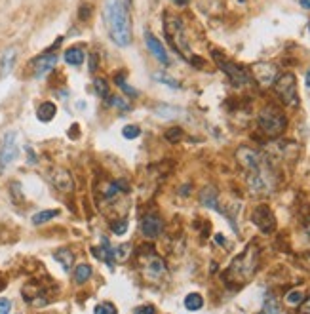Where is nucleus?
Returning <instances> with one entry per match:
<instances>
[{"label":"nucleus","mask_w":310,"mask_h":314,"mask_svg":"<svg viewBox=\"0 0 310 314\" xmlns=\"http://www.w3.org/2000/svg\"><path fill=\"white\" fill-rule=\"evenodd\" d=\"M103 18L112 42H116L118 46H128L132 42V27L126 4L122 0H105Z\"/></svg>","instance_id":"f257e3e1"},{"label":"nucleus","mask_w":310,"mask_h":314,"mask_svg":"<svg viewBox=\"0 0 310 314\" xmlns=\"http://www.w3.org/2000/svg\"><path fill=\"white\" fill-rule=\"evenodd\" d=\"M259 269V247L255 244H249L244 253H240L234 261L230 263V267L224 272L226 284L232 286H242L245 282H249L251 276L257 272Z\"/></svg>","instance_id":"f03ea898"},{"label":"nucleus","mask_w":310,"mask_h":314,"mask_svg":"<svg viewBox=\"0 0 310 314\" xmlns=\"http://www.w3.org/2000/svg\"><path fill=\"white\" fill-rule=\"evenodd\" d=\"M164 33H166V38L168 42L172 44V48L175 52L179 53L183 59L187 61H192V52H190L189 46V38L185 35V27H183V21L175 16H166V21H164Z\"/></svg>","instance_id":"7ed1b4c3"},{"label":"nucleus","mask_w":310,"mask_h":314,"mask_svg":"<svg viewBox=\"0 0 310 314\" xmlns=\"http://www.w3.org/2000/svg\"><path fill=\"white\" fill-rule=\"evenodd\" d=\"M143 251H139V265H141V272L145 280L158 284V282H164L168 278V267L162 257H158L153 247H141Z\"/></svg>","instance_id":"20e7f679"},{"label":"nucleus","mask_w":310,"mask_h":314,"mask_svg":"<svg viewBox=\"0 0 310 314\" xmlns=\"http://www.w3.org/2000/svg\"><path fill=\"white\" fill-rule=\"evenodd\" d=\"M245 181H247L249 191L255 192V194H266V192L272 191L276 185L274 172L270 170L266 160H263L259 166L251 168V170H245Z\"/></svg>","instance_id":"39448f33"},{"label":"nucleus","mask_w":310,"mask_h":314,"mask_svg":"<svg viewBox=\"0 0 310 314\" xmlns=\"http://www.w3.org/2000/svg\"><path fill=\"white\" fill-rule=\"evenodd\" d=\"M257 122H259L261 132H263L265 135H268V137H278V135L284 134L288 120H286V116L282 114L280 109H276V107H265V109L259 112Z\"/></svg>","instance_id":"423d86ee"},{"label":"nucleus","mask_w":310,"mask_h":314,"mask_svg":"<svg viewBox=\"0 0 310 314\" xmlns=\"http://www.w3.org/2000/svg\"><path fill=\"white\" fill-rule=\"evenodd\" d=\"M274 91L278 97L282 99V103L288 107H297L299 105V91H297V80L293 72H284L282 76H278L274 82Z\"/></svg>","instance_id":"0eeeda50"},{"label":"nucleus","mask_w":310,"mask_h":314,"mask_svg":"<svg viewBox=\"0 0 310 314\" xmlns=\"http://www.w3.org/2000/svg\"><path fill=\"white\" fill-rule=\"evenodd\" d=\"M213 57H215V61H217V65H219V69L223 70L224 74H226V76H228L236 86H245V84L251 80L249 70H245L244 67H238V65H234V63L226 61L219 52H213Z\"/></svg>","instance_id":"6e6552de"},{"label":"nucleus","mask_w":310,"mask_h":314,"mask_svg":"<svg viewBox=\"0 0 310 314\" xmlns=\"http://www.w3.org/2000/svg\"><path fill=\"white\" fill-rule=\"evenodd\" d=\"M19 155L18 147V134L16 132H8L2 137V145H0V172L6 170Z\"/></svg>","instance_id":"1a4fd4ad"},{"label":"nucleus","mask_w":310,"mask_h":314,"mask_svg":"<svg viewBox=\"0 0 310 314\" xmlns=\"http://www.w3.org/2000/svg\"><path fill=\"white\" fill-rule=\"evenodd\" d=\"M251 221L259 227V230H263L265 234H270L276 228V219L272 209L265 204H259L257 208L251 211Z\"/></svg>","instance_id":"9d476101"},{"label":"nucleus","mask_w":310,"mask_h":314,"mask_svg":"<svg viewBox=\"0 0 310 314\" xmlns=\"http://www.w3.org/2000/svg\"><path fill=\"white\" fill-rule=\"evenodd\" d=\"M141 234L149 240H155L162 234V228H164V221L156 215V213H147L143 219H141Z\"/></svg>","instance_id":"9b49d317"},{"label":"nucleus","mask_w":310,"mask_h":314,"mask_svg":"<svg viewBox=\"0 0 310 314\" xmlns=\"http://www.w3.org/2000/svg\"><path fill=\"white\" fill-rule=\"evenodd\" d=\"M251 74L261 86H270L278 78V69L276 65H270V63H257L251 67Z\"/></svg>","instance_id":"f8f14e48"},{"label":"nucleus","mask_w":310,"mask_h":314,"mask_svg":"<svg viewBox=\"0 0 310 314\" xmlns=\"http://www.w3.org/2000/svg\"><path fill=\"white\" fill-rule=\"evenodd\" d=\"M55 65H57V53L55 52L40 53L38 57L33 59V72H35L36 78H40V76L48 74Z\"/></svg>","instance_id":"ddd939ff"},{"label":"nucleus","mask_w":310,"mask_h":314,"mask_svg":"<svg viewBox=\"0 0 310 314\" xmlns=\"http://www.w3.org/2000/svg\"><path fill=\"white\" fill-rule=\"evenodd\" d=\"M50 179H52V185L61 192H70L74 189V181H72V175L63 170V168H55L52 174H50Z\"/></svg>","instance_id":"4468645a"},{"label":"nucleus","mask_w":310,"mask_h":314,"mask_svg":"<svg viewBox=\"0 0 310 314\" xmlns=\"http://www.w3.org/2000/svg\"><path fill=\"white\" fill-rule=\"evenodd\" d=\"M101 247H91V253L97 257V259H101L103 263H107L111 269L114 267V263H116V259H114V247L109 244V240L107 238H101Z\"/></svg>","instance_id":"2eb2a0df"},{"label":"nucleus","mask_w":310,"mask_h":314,"mask_svg":"<svg viewBox=\"0 0 310 314\" xmlns=\"http://www.w3.org/2000/svg\"><path fill=\"white\" fill-rule=\"evenodd\" d=\"M145 42H147V48L153 52V55H155L158 61H162L164 65H168L170 63V57H168V52L164 50V46L160 44V40L156 38L155 35H151V33H147L145 35Z\"/></svg>","instance_id":"dca6fc26"},{"label":"nucleus","mask_w":310,"mask_h":314,"mask_svg":"<svg viewBox=\"0 0 310 314\" xmlns=\"http://www.w3.org/2000/svg\"><path fill=\"white\" fill-rule=\"evenodd\" d=\"M200 202H202L206 208L221 211V208H219V200H217V192H215L213 187H206V189H202V192H200Z\"/></svg>","instance_id":"f3484780"},{"label":"nucleus","mask_w":310,"mask_h":314,"mask_svg":"<svg viewBox=\"0 0 310 314\" xmlns=\"http://www.w3.org/2000/svg\"><path fill=\"white\" fill-rule=\"evenodd\" d=\"M16 57H18V52L14 48L6 50L2 59H0V76H6L10 74V70L14 69V63H16Z\"/></svg>","instance_id":"a211bd4d"},{"label":"nucleus","mask_w":310,"mask_h":314,"mask_svg":"<svg viewBox=\"0 0 310 314\" xmlns=\"http://www.w3.org/2000/svg\"><path fill=\"white\" fill-rule=\"evenodd\" d=\"M55 112H57V107H55V103H52V101H46V103H42L40 107H38V111H36V116H38V120H40V122H50V120H53Z\"/></svg>","instance_id":"6ab92c4d"},{"label":"nucleus","mask_w":310,"mask_h":314,"mask_svg":"<svg viewBox=\"0 0 310 314\" xmlns=\"http://www.w3.org/2000/svg\"><path fill=\"white\" fill-rule=\"evenodd\" d=\"M53 259L59 263L65 270H70V267H72V263H74V253L67 249V247H61V249H57L55 253H53Z\"/></svg>","instance_id":"aec40b11"},{"label":"nucleus","mask_w":310,"mask_h":314,"mask_svg":"<svg viewBox=\"0 0 310 314\" xmlns=\"http://www.w3.org/2000/svg\"><path fill=\"white\" fill-rule=\"evenodd\" d=\"M84 52H82V48H69L67 52H65V61L72 65V67H80L82 63H84Z\"/></svg>","instance_id":"412c9836"},{"label":"nucleus","mask_w":310,"mask_h":314,"mask_svg":"<svg viewBox=\"0 0 310 314\" xmlns=\"http://www.w3.org/2000/svg\"><path fill=\"white\" fill-rule=\"evenodd\" d=\"M91 278V267L88 263H80L74 267V282L76 284H84Z\"/></svg>","instance_id":"4be33fe9"},{"label":"nucleus","mask_w":310,"mask_h":314,"mask_svg":"<svg viewBox=\"0 0 310 314\" xmlns=\"http://www.w3.org/2000/svg\"><path fill=\"white\" fill-rule=\"evenodd\" d=\"M59 215V209H44V211H38L33 215V225H44L48 223L50 219H55Z\"/></svg>","instance_id":"5701e85b"},{"label":"nucleus","mask_w":310,"mask_h":314,"mask_svg":"<svg viewBox=\"0 0 310 314\" xmlns=\"http://www.w3.org/2000/svg\"><path fill=\"white\" fill-rule=\"evenodd\" d=\"M204 307V299L200 293H189V295L185 297V309L187 311H200Z\"/></svg>","instance_id":"b1692460"},{"label":"nucleus","mask_w":310,"mask_h":314,"mask_svg":"<svg viewBox=\"0 0 310 314\" xmlns=\"http://www.w3.org/2000/svg\"><path fill=\"white\" fill-rule=\"evenodd\" d=\"M114 82H116V86L120 88L126 95H130V97H137L139 95V91L135 90V88H132V86H128V84H126V74H124V72L114 74Z\"/></svg>","instance_id":"393cba45"},{"label":"nucleus","mask_w":310,"mask_h":314,"mask_svg":"<svg viewBox=\"0 0 310 314\" xmlns=\"http://www.w3.org/2000/svg\"><path fill=\"white\" fill-rule=\"evenodd\" d=\"M93 90H95V93H97L99 97H103V99H109V95H111L109 84H107L105 78H95V80H93Z\"/></svg>","instance_id":"a878e982"},{"label":"nucleus","mask_w":310,"mask_h":314,"mask_svg":"<svg viewBox=\"0 0 310 314\" xmlns=\"http://www.w3.org/2000/svg\"><path fill=\"white\" fill-rule=\"evenodd\" d=\"M263 314H282V311H280V305H278V301H276V297L268 295L266 299H265Z\"/></svg>","instance_id":"bb28decb"},{"label":"nucleus","mask_w":310,"mask_h":314,"mask_svg":"<svg viewBox=\"0 0 310 314\" xmlns=\"http://www.w3.org/2000/svg\"><path fill=\"white\" fill-rule=\"evenodd\" d=\"M303 301H305V295H303L301 290H291V292L286 295V305H289V307H299Z\"/></svg>","instance_id":"cd10ccee"},{"label":"nucleus","mask_w":310,"mask_h":314,"mask_svg":"<svg viewBox=\"0 0 310 314\" xmlns=\"http://www.w3.org/2000/svg\"><path fill=\"white\" fill-rule=\"evenodd\" d=\"M132 255V244H120L118 247H114V259L116 261H126Z\"/></svg>","instance_id":"c85d7f7f"},{"label":"nucleus","mask_w":310,"mask_h":314,"mask_svg":"<svg viewBox=\"0 0 310 314\" xmlns=\"http://www.w3.org/2000/svg\"><path fill=\"white\" fill-rule=\"evenodd\" d=\"M122 135L126 137V139H135L141 135V130H139V126L135 124H130V126H126L124 130H122Z\"/></svg>","instance_id":"c756f323"},{"label":"nucleus","mask_w":310,"mask_h":314,"mask_svg":"<svg viewBox=\"0 0 310 314\" xmlns=\"http://www.w3.org/2000/svg\"><path fill=\"white\" fill-rule=\"evenodd\" d=\"M93 314H118V311H116V307L112 303H101V305L95 307Z\"/></svg>","instance_id":"7c9ffc66"},{"label":"nucleus","mask_w":310,"mask_h":314,"mask_svg":"<svg viewBox=\"0 0 310 314\" xmlns=\"http://www.w3.org/2000/svg\"><path fill=\"white\" fill-rule=\"evenodd\" d=\"M164 137L170 141V143H177V141L183 137V130H181V128H170V130L164 134Z\"/></svg>","instance_id":"2f4dec72"},{"label":"nucleus","mask_w":310,"mask_h":314,"mask_svg":"<svg viewBox=\"0 0 310 314\" xmlns=\"http://www.w3.org/2000/svg\"><path fill=\"white\" fill-rule=\"evenodd\" d=\"M111 230H112L114 234H126V230H128V221H126V219H116L114 223H111Z\"/></svg>","instance_id":"473e14b6"},{"label":"nucleus","mask_w":310,"mask_h":314,"mask_svg":"<svg viewBox=\"0 0 310 314\" xmlns=\"http://www.w3.org/2000/svg\"><path fill=\"white\" fill-rule=\"evenodd\" d=\"M109 103L112 105V107H116V109H120V111H124V112L130 111V105L126 103L122 97H111V95H109Z\"/></svg>","instance_id":"72a5a7b5"},{"label":"nucleus","mask_w":310,"mask_h":314,"mask_svg":"<svg viewBox=\"0 0 310 314\" xmlns=\"http://www.w3.org/2000/svg\"><path fill=\"white\" fill-rule=\"evenodd\" d=\"M155 80H160L162 84H168V86H172V88H179V82H175L173 78L166 76V74H162V72H156V74H155Z\"/></svg>","instance_id":"f704fd0d"},{"label":"nucleus","mask_w":310,"mask_h":314,"mask_svg":"<svg viewBox=\"0 0 310 314\" xmlns=\"http://www.w3.org/2000/svg\"><path fill=\"white\" fill-rule=\"evenodd\" d=\"M133 314H156L153 305H141L137 309H133Z\"/></svg>","instance_id":"c9c22d12"},{"label":"nucleus","mask_w":310,"mask_h":314,"mask_svg":"<svg viewBox=\"0 0 310 314\" xmlns=\"http://www.w3.org/2000/svg\"><path fill=\"white\" fill-rule=\"evenodd\" d=\"M12 311V303H10V299H0V314H10Z\"/></svg>","instance_id":"e433bc0d"},{"label":"nucleus","mask_w":310,"mask_h":314,"mask_svg":"<svg viewBox=\"0 0 310 314\" xmlns=\"http://www.w3.org/2000/svg\"><path fill=\"white\" fill-rule=\"evenodd\" d=\"M299 261H301V267H303V269H307V270L310 272V253L301 255V259H299Z\"/></svg>","instance_id":"4c0bfd02"},{"label":"nucleus","mask_w":310,"mask_h":314,"mask_svg":"<svg viewBox=\"0 0 310 314\" xmlns=\"http://www.w3.org/2000/svg\"><path fill=\"white\" fill-rule=\"evenodd\" d=\"M301 314H310V297L301 303Z\"/></svg>","instance_id":"58836bf2"},{"label":"nucleus","mask_w":310,"mask_h":314,"mask_svg":"<svg viewBox=\"0 0 310 314\" xmlns=\"http://www.w3.org/2000/svg\"><path fill=\"white\" fill-rule=\"evenodd\" d=\"M95 69H97V55H95V53H91V55H89V70L93 72Z\"/></svg>","instance_id":"ea45409f"},{"label":"nucleus","mask_w":310,"mask_h":314,"mask_svg":"<svg viewBox=\"0 0 310 314\" xmlns=\"http://www.w3.org/2000/svg\"><path fill=\"white\" fill-rule=\"evenodd\" d=\"M84 18H89V8H86V4L82 6V10H80V19Z\"/></svg>","instance_id":"a19ab883"},{"label":"nucleus","mask_w":310,"mask_h":314,"mask_svg":"<svg viewBox=\"0 0 310 314\" xmlns=\"http://www.w3.org/2000/svg\"><path fill=\"white\" fill-rule=\"evenodd\" d=\"M69 135L70 137H78V124H74V126H72V132L69 130Z\"/></svg>","instance_id":"79ce46f5"},{"label":"nucleus","mask_w":310,"mask_h":314,"mask_svg":"<svg viewBox=\"0 0 310 314\" xmlns=\"http://www.w3.org/2000/svg\"><path fill=\"white\" fill-rule=\"evenodd\" d=\"M29 151V164H36V157L33 155V151L31 149H27Z\"/></svg>","instance_id":"37998d69"},{"label":"nucleus","mask_w":310,"mask_h":314,"mask_svg":"<svg viewBox=\"0 0 310 314\" xmlns=\"http://www.w3.org/2000/svg\"><path fill=\"white\" fill-rule=\"evenodd\" d=\"M299 4H301L305 10H310V0H299Z\"/></svg>","instance_id":"c03bdc74"},{"label":"nucleus","mask_w":310,"mask_h":314,"mask_svg":"<svg viewBox=\"0 0 310 314\" xmlns=\"http://www.w3.org/2000/svg\"><path fill=\"white\" fill-rule=\"evenodd\" d=\"M177 6H185V4H189V0H173Z\"/></svg>","instance_id":"a18cd8bd"},{"label":"nucleus","mask_w":310,"mask_h":314,"mask_svg":"<svg viewBox=\"0 0 310 314\" xmlns=\"http://www.w3.org/2000/svg\"><path fill=\"white\" fill-rule=\"evenodd\" d=\"M305 82H307V86L310 88V69L307 70V76H305Z\"/></svg>","instance_id":"49530a36"},{"label":"nucleus","mask_w":310,"mask_h":314,"mask_svg":"<svg viewBox=\"0 0 310 314\" xmlns=\"http://www.w3.org/2000/svg\"><path fill=\"white\" fill-rule=\"evenodd\" d=\"M309 234H310V223H309Z\"/></svg>","instance_id":"de8ad7c7"}]
</instances>
